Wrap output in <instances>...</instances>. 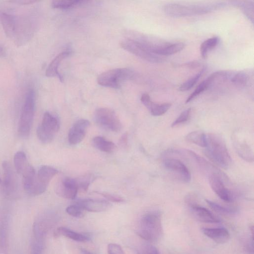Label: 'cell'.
Segmentation results:
<instances>
[{
	"mask_svg": "<svg viewBox=\"0 0 254 254\" xmlns=\"http://www.w3.org/2000/svg\"><path fill=\"white\" fill-rule=\"evenodd\" d=\"M127 144V133H124L121 137L119 141L120 145L122 147H126Z\"/></svg>",
	"mask_w": 254,
	"mask_h": 254,
	"instance_id": "43",
	"label": "cell"
},
{
	"mask_svg": "<svg viewBox=\"0 0 254 254\" xmlns=\"http://www.w3.org/2000/svg\"><path fill=\"white\" fill-rule=\"evenodd\" d=\"M0 22L3 31L8 37L15 35L16 30V22L14 16L4 12H0Z\"/></svg>",
	"mask_w": 254,
	"mask_h": 254,
	"instance_id": "21",
	"label": "cell"
},
{
	"mask_svg": "<svg viewBox=\"0 0 254 254\" xmlns=\"http://www.w3.org/2000/svg\"><path fill=\"white\" fill-rule=\"evenodd\" d=\"M204 71L205 68L201 69L195 75L182 83L179 87V90L181 91H186L190 89L199 80Z\"/></svg>",
	"mask_w": 254,
	"mask_h": 254,
	"instance_id": "33",
	"label": "cell"
},
{
	"mask_svg": "<svg viewBox=\"0 0 254 254\" xmlns=\"http://www.w3.org/2000/svg\"><path fill=\"white\" fill-rule=\"evenodd\" d=\"M13 162L15 169L18 174H22L28 163L25 153L22 151H19L15 153Z\"/></svg>",
	"mask_w": 254,
	"mask_h": 254,
	"instance_id": "27",
	"label": "cell"
},
{
	"mask_svg": "<svg viewBox=\"0 0 254 254\" xmlns=\"http://www.w3.org/2000/svg\"><path fill=\"white\" fill-rule=\"evenodd\" d=\"M206 135V145L204 154L221 168L228 169L232 163V159L224 139L217 133H210Z\"/></svg>",
	"mask_w": 254,
	"mask_h": 254,
	"instance_id": "1",
	"label": "cell"
},
{
	"mask_svg": "<svg viewBox=\"0 0 254 254\" xmlns=\"http://www.w3.org/2000/svg\"><path fill=\"white\" fill-rule=\"evenodd\" d=\"M233 3H235V5H237L238 6L241 7L247 16L252 20H253V15H254V4L253 2L251 3V1H233Z\"/></svg>",
	"mask_w": 254,
	"mask_h": 254,
	"instance_id": "35",
	"label": "cell"
},
{
	"mask_svg": "<svg viewBox=\"0 0 254 254\" xmlns=\"http://www.w3.org/2000/svg\"><path fill=\"white\" fill-rule=\"evenodd\" d=\"M80 254H93L86 250L81 249L80 250Z\"/></svg>",
	"mask_w": 254,
	"mask_h": 254,
	"instance_id": "46",
	"label": "cell"
},
{
	"mask_svg": "<svg viewBox=\"0 0 254 254\" xmlns=\"http://www.w3.org/2000/svg\"><path fill=\"white\" fill-rule=\"evenodd\" d=\"M35 109V93L33 89H29L25 96L20 116L18 133L22 137L28 136L33 121Z\"/></svg>",
	"mask_w": 254,
	"mask_h": 254,
	"instance_id": "4",
	"label": "cell"
},
{
	"mask_svg": "<svg viewBox=\"0 0 254 254\" xmlns=\"http://www.w3.org/2000/svg\"><path fill=\"white\" fill-rule=\"evenodd\" d=\"M231 82L236 86L243 88L246 86L249 81V76L244 71H239L234 74L231 78Z\"/></svg>",
	"mask_w": 254,
	"mask_h": 254,
	"instance_id": "32",
	"label": "cell"
},
{
	"mask_svg": "<svg viewBox=\"0 0 254 254\" xmlns=\"http://www.w3.org/2000/svg\"><path fill=\"white\" fill-rule=\"evenodd\" d=\"M165 168L174 174L180 180L187 183L190 181V173L186 166L180 160L175 158H168L164 162Z\"/></svg>",
	"mask_w": 254,
	"mask_h": 254,
	"instance_id": "13",
	"label": "cell"
},
{
	"mask_svg": "<svg viewBox=\"0 0 254 254\" xmlns=\"http://www.w3.org/2000/svg\"><path fill=\"white\" fill-rule=\"evenodd\" d=\"M224 5V2L199 4L171 3L164 5L163 8L167 15L171 17H180L205 14L223 7Z\"/></svg>",
	"mask_w": 254,
	"mask_h": 254,
	"instance_id": "3",
	"label": "cell"
},
{
	"mask_svg": "<svg viewBox=\"0 0 254 254\" xmlns=\"http://www.w3.org/2000/svg\"><path fill=\"white\" fill-rule=\"evenodd\" d=\"M120 46L125 50L150 63H160L166 60L164 56L146 50L133 39L128 38L122 41Z\"/></svg>",
	"mask_w": 254,
	"mask_h": 254,
	"instance_id": "7",
	"label": "cell"
},
{
	"mask_svg": "<svg viewBox=\"0 0 254 254\" xmlns=\"http://www.w3.org/2000/svg\"><path fill=\"white\" fill-rule=\"evenodd\" d=\"M60 128V123L57 117L49 112L44 114L41 124L37 129V135L42 143H50Z\"/></svg>",
	"mask_w": 254,
	"mask_h": 254,
	"instance_id": "6",
	"label": "cell"
},
{
	"mask_svg": "<svg viewBox=\"0 0 254 254\" xmlns=\"http://www.w3.org/2000/svg\"><path fill=\"white\" fill-rule=\"evenodd\" d=\"M133 71L127 68H117L100 74L97 77L98 83L102 86L118 88L124 80L132 78Z\"/></svg>",
	"mask_w": 254,
	"mask_h": 254,
	"instance_id": "5",
	"label": "cell"
},
{
	"mask_svg": "<svg viewBox=\"0 0 254 254\" xmlns=\"http://www.w3.org/2000/svg\"><path fill=\"white\" fill-rule=\"evenodd\" d=\"M223 176L217 174H211L209 176L210 186L213 191L222 200L227 202L234 200L233 193L225 186L222 180Z\"/></svg>",
	"mask_w": 254,
	"mask_h": 254,
	"instance_id": "12",
	"label": "cell"
},
{
	"mask_svg": "<svg viewBox=\"0 0 254 254\" xmlns=\"http://www.w3.org/2000/svg\"><path fill=\"white\" fill-rule=\"evenodd\" d=\"M11 2H15L20 4H32L34 2H36V0H13L10 1Z\"/></svg>",
	"mask_w": 254,
	"mask_h": 254,
	"instance_id": "44",
	"label": "cell"
},
{
	"mask_svg": "<svg viewBox=\"0 0 254 254\" xmlns=\"http://www.w3.org/2000/svg\"><path fill=\"white\" fill-rule=\"evenodd\" d=\"M10 213L7 207L0 208V254H8Z\"/></svg>",
	"mask_w": 254,
	"mask_h": 254,
	"instance_id": "11",
	"label": "cell"
},
{
	"mask_svg": "<svg viewBox=\"0 0 254 254\" xmlns=\"http://www.w3.org/2000/svg\"><path fill=\"white\" fill-rule=\"evenodd\" d=\"M61 236H64L77 242H83L89 240V237L86 235L75 232L64 227L58 228L54 233V237L56 238Z\"/></svg>",
	"mask_w": 254,
	"mask_h": 254,
	"instance_id": "24",
	"label": "cell"
},
{
	"mask_svg": "<svg viewBox=\"0 0 254 254\" xmlns=\"http://www.w3.org/2000/svg\"><path fill=\"white\" fill-rule=\"evenodd\" d=\"M161 214L158 211H152L141 218L137 234L148 242L158 241L162 235Z\"/></svg>",
	"mask_w": 254,
	"mask_h": 254,
	"instance_id": "2",
	"label": "cell"
},
{
	"mask_svg": "<svg viewBox=\"0 0 254 254\" xmlns=\"http://www.w3.org/2000/svg\"><path fill=\"white\" fill-rule=\"evenodd\" d=\"M91 175H85L76 180L78 189L86 191L91 182L94 180Z\"/></svg>",
	"mask_w": 254,
	"mask_h": 254,
	"instance_id": "38",
	"label": "cell"
},
{
	"mask_svg": "<svg viewBox=\"0 0 254 254\" xmlns=\"http://www.w3.org/2000/svg\"><path fill=\"white\" fill-rule=\"evenodd\" d=\"M1 183V179H0V184Z\"/></svg>",
	"mask_w": 254,
	"mask_h": 254,
	"instance_id": "48",
	"label": "cell"
},
{
	"mask_svg": "<svg viewBox=\"0 0 254 254\" xmlns=\"http://www.w3.org/2000/svg\"><path fill=\"white\" fill-rule=\"evenodd\" d=\"M210 83L207 78L202 81L196 87L193 92L190 95L186 101V103H188L189 102L191 101L197 96H198L199 94L206 90L208 88H209L210 86Z\"/></svg>",
	"mask_w": 254,
	"mask_h": 254,
	"instance_id": "34",
	"label": "cell"
},
{
	"mask_svg": "<svg viewBox=\"0 0 254 254\" xmlns=\"http://www.w3.org/2000/svg\"><path fill=\"white\" fill-rule=\"evenodd\" d=\"M232 141L235 149L240 157L246 161L253 162V152L245 140H240L237 138L234 137Z\"/></svg>",
	"mask_w": 254,
	"mask_h": 254,
	"instance_id": "22",
	"label": "cell"
},
{
	"mask_svg": "<svg viewBox=\"0 0 254 254\" xmlns=\"http://www.w3.org/2000/svg\"><path fill=\"white\" fill-rule=\"evenodd\" d=\"M203 233L213 241L218 244H224L227 242L230 235L228 231L225 228H202Z\"/></svg>",
	"mask_w": 254,
	"mask_h": 254,
	"instance_id": "19",
	"label": "cell"
},
{
	"mask_svg": "<svg viewBox=\"0 0 254 254\" xmlns=\"http://www.w3.org/2000/svg\"><path fill=\"white\" fill-rule=\"evenodd\" d=\"M194 217L199 221L207 223H218L220 219L207 208L194 202L188 203Z\"/></svg>",
	"mask_w": 254,
	"mask_h": 254,
	"instance_id": "16",
	"label": "cell"
},
{
	"mask_svg": "<svg viewBox=\"0 0 254 254\" xmlns=\"http://www.w3.org/2000/svg\"><path fill=\"white\" fill-rule=\"evenodd\" d=\"M107 252L108 254H125L121 246L114 243H111L108 245Z\"/></svg>",
	"mask_w": 254,
	"mask_h": 254,
	"instance_id": "40",
	"label": "cell"
},
{
	"mask_svg": "<svg viewBox=\"0 0 254 254\" xmlns=\"http://www.w3.org/2000/svg\"><path fill=\"white\" fill-rule=\"evenodd\" d=\"M140 100L154 116H160L164 114L171 106V104L169 103L159 104L153 102L147 93L142 94Z\"/></svg>",
	"mask_w": 254,
	"mask_h": 254,
	"instance_id": "18",
	"label": "cell"
},
{
	"mask_svg": "<svg viewBox=\"0 0 254 254\" xmlns=\"http://www.w3.org/2000/svg\"><path fill=\"white\" fill-rule=\"evenodd\" d=\"M96 122L101 127L114 132L120 131L122 127L120 120L114 110L108 108L97 109L94 114Z\"/></svg>",
	"mask_w": 254,
	"mask_h": 254,
	"instance_id": "8",
	"label": "cell"
},
{
	"mask_svg": "<svg viewBox=\"0 0 254 254\" xmlns=\"http://www.w3.org/2000/svg\"><path fill=\"white\" fill-rule=\"evenodd\" d=\"M186 139L198 146L205 147L206 135L201 130H195L189 133L186 136Z\"/></svg>",
	"mask_w": 254,
	"mask_h": 254,
	"instance_id": "26",
	"label": "cell"
},
{
	"mask_svg": "<svg viewBox=\"0 0 254 254\" xmlns=\"http://www.w3.org/2000/svg\"><path fill=\"white\" fill-rule=\"evenodd\" d=\"M76 203L85 210L93 212H104L109 210L112 206L108 201L98 199H84L78 200Z\"/></svg>",
	"mask_w": 254,
	"mask_h": 254,
	"instance_id": "17",
	"label": "cell"
},
{
	"mask_svg": "<svg viewBox=\"0 0 254 254\" xmlns=\"http://www.w3.org/2000/svg\"><path fill=\"white\" fill-rule=\"evenodd\" d=\"M206 202L215 212L223 215H234L237 212L235 208L225 207L211 200L205 199Z\"/></svg>",
	"mask_w": 254,
	"mask_h": 254,
	"instance_id": "29",
	"label": "cell"
},
{
	"mask_svg": "<svg viewBox=\"0 0 254 254\" xmlns=\"http://www.w3.org/2000/svg\"><path fill=\"white\" fill-rule=\"evenodd\" d=\"M90 122L85 119L77 121L70 128L68 134V140L71 145L79 143L84 138Z\"/></svg>",
	"mask_w": 254,
	"mask_h": 254,
	"instance_id": "15",
	"label": "cell"
},
{
	"mask_svg": "<svg viewBox=\"0 0 254 254\" xmlns=\"http://www.w3.org/2000/svg\"><path fill=\"white\" fill-rule=\"evenodd\" d=\"M185 47V44L182 42L170 43L161 50L158 55L162 56L172 55L181 51Z\"/></svg>",
	"mask_w": 254,
	"mask_h": 254,
	"instance_id": "31",
	"label": "cell"
},
{
	"mask_svg": "<svg viewBox=\"0 0 254 254\" xmlns=\"http://www.w3.org/2000/svg\"><path fill=\"white\" fill-rule=\"evenodd\" d=\"M137 254H159L158 249L148 243L141 244L136 250Z\"/></svg>",
	"mask_w": 254,
	"mask_h": 254,
	"instance_id": "37",
	"label": "cell"
},
{
	"mask_svg": "<svg viewBox=\"0 0 254 254\" xmlns=\"http://www.w3.org/2000/svg\"><path fill=\"white\" fill-rule=\"evenodd\" d=\"M3 170V181L1 192L2 195L7 199L15 197L18 189L16 176L10 164L6 161L2 164Z\"/></svg>",
	"mask_w": 254,
	"mask_h": 254,
	"instance_id": "9",
	"label": "cell"
},
{
	"mask_svg": "<svg viewBox=\"0 0 254 254\" xmlns=\"http://www.w3.org/2000/svg\"><path fill=\"white\" fill-rule=\"evenodd\" d=\"M5 54L6 51L5 48L1 45H0V57H4L5 55Z\"/></svg>",
	"mask_w": 254,
	"mask_h": 254,
	"instance_id": "45",
	"label": "cell"
},
{
	"mask_svg": "<svg viewBox=\"0 0 254 254\" xmlns=\"http://www.w3.org/2000/svg\"><path fill=\"white\" fill-rule=\"evenodd\" d=\"M92 142L96 148L104 152L111 153L114 152L116 148L114 143L101 136L94 137Z\"/></svg>",
	"mask_w": 254,
	"mask_h": 254,
	"instance_id": "25",
	"label": "cell"
},
{
	"mask_svg": "<svg viewBox=\"0 0 254 254\" xmlns=\"http://www.w3.org/2000/svg\"><path fill=\"white\" fill-rule=\"evenodd\" d=\"M218 42L219 38L217 36L208 38L203 41L200 46V53L202 58L205 59L209 51L215 48Z\"/></svg>",
	"mask_w": 254,
	"mask_h": 254,
	"instance_id": "28",
	"label": "cell"
},
{
	"mask_svg": "<svg viewBox=\"0 0 254 254\" xmlns=\"http://www.w3.org/2000/svg\"><path fill=\"white\" fill-rule=\"evenodd\" d=\"M78 190L76 180L68 177L62 179L56 188V191L59 196L69 199L75 198Z\"/></svg>",
	"mask_w": 254,
	"mask_h": 254,
	"instance_id": "14",
	"label": "cell"
},
{
	"mask_svg": "<svg viewBox=\"0 0 254 254\" xmlns=\"http://www.w3.org/2000/svg\"><path fill=\"white\" fill-rule=\"evenodd\" d=\"M85 210L78 204L70 205L66 208V212L69 215L76 218H82L85 215Z\"/></svg>",
	"mask_w": 254,
	"mask_h": 254,
	"instance_id": "36",
	"label": "cell"
},
{
	"mask_svg": "<svg viewBox=\"0 0 254 254\" xmlns=\"http://www.w3.org/2000/svg\"><path fill=\"white\" fill-rule=\"evenodd\" d=\"M32 254H41V253H36V252H34V253H32Z\"/></svg>",
	"mask_w": 254,
	"mask_h": 254,
	"instance_id": "47",
	"label": "cell"
},
{
	"mask_svg": "<svg viewBox=\"0 0 254 254\" xmlns=\"http://www.w3.org/2000/svg\"><path fill=\"white\" fill-rule=\"evenodd\" d=\"M70 54V51L66 50L59 54L50 63L46 70L45 75L49 77L57 76L62 81L63 78L59 71L61 62Z\"/></svg>",
	"mask_w": 254,
	"mask_h": 254,
	"instance_id": "20",
	"label": "cell"
},
{
	"mask_svg": "<svg viewBox=\"0 0 254 254\" xmlns=\"http://www.w3.org/2000/svg\"><path fill=\"white\" fill-rule=\"evenodd\" d=\"M84 2L86 1L81 0H53L52 2V6L54 8L68 9L80 5Z\"/></svg>",
	"mask_w": 254,
	"mask_h": 254,
	"instance_id": "30",
	"label": "cell"
},
{
	"mask_svg": "<svg viewBox=\"0 0 254 254\" xmlns=\"http://www.w3.org/2000/svg\"><path fill=\"white\" fill-rule=\"evenodd\" d=\"M102 196H103L104 197H105L107 200L112 201V202H123L124 201V199L119 196H117L114 194L103 192V193H99Z\"/></svg>",
	"mask_w": 254,
	"mask_h": 254,
	"instance_id": "41",
	"label": "cell"
},
{
	"mask_svg": "<svg viewBox=\"0 0 254 254\" xmlns=\"http://www.w3.org/2000/svg\"><path fill=\"white\" fill-rule=\"evenodd\" d=\"M58 173V171L57 169L51 166H41L36 174L35 183L31 195H39L44 192L51 180Z\"/></svg>",
	"mask_w": 254,
	"mask_h": 254,
	"instance_id": "10",
	"label": "cell"
},
{
	"mask_svg": "<svg viewBox=\"0 0 254 254\" xmlns=\"http://www.w3.org/2000/svg\"><path fill=\"white\" fill-rule=\"evenodd\" d=\"M191 110V108H188L182 112L179 117L172 123L171 127H174L187 122L190 118Z\"/></svg>",
	"mask_w": 254,
	"mask_h": 254,
	"instance_id": "39",
	"label": "cell"
},
{
	"mask_svg": "<svg viewBox=\"0 0 254 254\" xmlns=\"http://www.w3.org/2000/svg\"><path fill=\"white\" fill-rule=\"evenodd\" d=\"M201 65V63L200 62L198 61H192L188 63H186L184 64V65L187 67L191 69H194L199 67Z\"/></svg>",
	"mask_w": 254,
	"mask_h": 254,
	"instance_id": "42",
	"label": "cell"
},
{
	"mask_svg": "<svg viewBox=\"0 0 254 254\" xmlns=\"http://www.w3.org/2000/svg\"><path fill=\"white\" fill-rule=\"evenodd\" d=\"M22 174L23 188L31 195L36 180L35 170L32 166L28 164Z\"/></svg>",
	"mask_w": 254,
	"mask_h": 254,
	"instance_id": "23",
	"label": "cell"
}]
</instances>
